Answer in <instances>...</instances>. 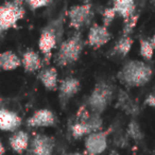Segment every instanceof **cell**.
Here are the masks:
<instances>
[{
  "instance_id": "1",
  "label": "cell",
  "mask_w": 155,
  "mask_h": 155,
  "mask_svg": "<svg viewBox=\"0 0 155 155\" xmlns=\"http://www.w3.org/2000/svg\"><path fill=\"white\" fill-rule=\"evenodd\" d=\"M152 69L142 61H129L117 73V79L127 87H140L152 78Z\"/></svg>"
},
{
  "instance_id": "2",
  "label": "cell",
  "mask_w": 155,
  "mask_h": 155,
  "mask_svg": "<svg viewBox=\"0 0 155 155\" xmlns=\"http://www.w3.org/2000/svg\"><path fill=\"white\" fill-rule=\"evenodd\" d=\"M84 46L85 41L80 31L75 32L65 41H62L58 51L54 54L55 64L60 67H66L77 63L82 55Z\"/></svg>"
},
{
  "instance_id": "3",
  "label": "cell",
  "mask_w": 155,
  "mask_h": 155,
  "mask_svg": "<svg viewBox=\"0 0 155 155\" xmlns=\"http://www.w3.org/2000/svg\"><path fill=\"white\" fill-rule=\"evenodd\" d=\"M115 87L106 80H100L95 84L86 101V107L91 114L99 115L108 107L114 99Z\"/></svg>"
},
{
  "instance_id": "4",
  "label": "cell",
  "mask_w": 155,
  "mask_h": 155,
  "mask_svg": "<svg viewBox=\"0 0 155 155\" xmlns=\"http://www.w3.org/2000/svg\"><path fill=\"white\" fill-rule=\"evenodd\" d=\"M63 29H64V18L60 16L58 18L49 22L41 30L38 38V48L45 58H47V61L51 56V52L56 47L58 41H62Z\"/></svg>"
},
{
  "instance_id": "5",
  "label": "cell",
  "mask_w": 155,
  "mask_h": 155,
  "mask_svg": "<svg viewBox=\"0 0 155 155\" xmlns=\"http://www.w3.org/2000/svg\"><path fill=\"white\" fill-rule=\"evenodd\" d=\"M26 15L24 1H7L0 5V34L17 27Z\"/></svg>"
},
{
  "instance_id": "6",
  "label": "cell",
  "mask_w": 155,
  "mask_h": 155,
  "mask_svg": "<svg viewBox=\"0 0 155 155\" xmlns=\"http://www.w3.org/2000/svg\"><path fill=\"white\" fill-rule=\"evenodd\" d=\"M67 16L69 18V26L79 32L80 29L91 21L93 16V5L89 2L72 5L67 12Z\"/></svg>"
},
{
  "instance_id": "7",
  "label": "cell",
  "mask_w": 155,
  "mask_h": 155,
  "mask_svg": "<svg viewBox=\"0 0 155 155\" xmlns=\"http://www.w3.org/2000/svg\"><path fill=\"white\" fill-rule=\"evenodd\" d=\"M55 148V139L46 134H35L30 140L27 150L28 155H52Z\"/></svg>"
},
{
  "instance_id": "8",
  "label": "cell",
  "mask_w": 155,
  "mask_h": 155,
  "mask_svg": "<svg viewBox=\"0 0 155 155\" xmlns=\"http://www.w3.org/2000/svg\"><path fill=\"white\" fill-rule=\"evenodd\" d=\"M81 89V82L74 77H67L63 79L58 85V100L64 108L68 102L77 95Z\"/></svg>"
},
{
  "instance_id": "9",
  "label": "cell",
  "mask_w": 155,
  "mask_h": 155,
  "mask_svg": "<svg viewBox=\"0 0 155 155\" xmlns=\"http://www.w3.org/2000/svg\"><path fill=\"white\" fill-rule=\"evenodd\" d=\"M108 131H100L85 137V153L87 155H100L107 148Z\"/></svg>"
},
{
  "instance_id": "10",
  "label": "cell",
  "mask_w": 155,
  "mask_h": 155,
  "mask_svg": "<svg viewBox=\"0 0 155 155\" xmlns=\"http://www.w3.org/2000/svg\"><path fill=\"white\" fill-rule=\"evenodd\" d=\"M110 39H112V34L107 28H105L103 25L94 24L89 28L86 43L93 49H99L106 45Z\"/></svg>"
},
{
  "instance_id": "11",
  "label": "cell",
  "mask_w": 155,
  "mask_h": 155,
  "mask_svg": "<svg viewBox=\"0 0 155 155\" xmlns=\"http://www.w3.org/2000/svg\"><path fill=\"white\" fill-rule=\"evenodd\" d=\"M29 127H47L55 124V116L49 108H39L35 110L26 121Z\"/></svg>"
},
{
  "instance_id": "12",
  "label": "cell",
  "mask_w": 155,
  "mask_h": 155,
  "mask_svg": "<svg viewBox=\"0 0 155 155\" xmlns=\"http://www.w3.org/2000/svg\"><path fill=\"white\" fill-rule=\"evenodd\" d=\"M22 123L21 117L15 112L7 108H0V131L17 132Z\"/></svg>"
},
{
  "instance_id": "13",
  "label": "cell",
  "mask_w": 155,
  "mask_h": 155,
  "mask_svg": "<svg viewBox=\"0 0 155 155\" xmlns=\"http://www.w3.org/2000/svg\"><path fill=\"white\" fill-rule=\"evenodd\" d=\"M38 79L47 91H55L58 89V73L55 67H48L39 72Z\"/></svg>"
},
{
  "instance_id": "14",
  "label": "cell",
  "mask_w": 155,
  "mask_h": 155,
  "mask_svg": "<svg viewBox=\"0 0 155 155\" xmlns=\"http://www.w3.org/2000/svg\"><path fill=\"white\" fill-rule=\"evenodd\" d=\"M21 65L26 72H35L41 70L43 67V61H41L39 54L35 50L28 49L22 54Z\"/></svg>"
},
{
  "instance_id": "15",
  "label": "cell",
  "mask_w": 155,
  "mask_h": 155,
  "mask_svg": "<svg viewBox=\"0 0 155 155\" xmlns=\"http://www.w3.org/2000/svg\"><path fill=\"white\" fill-rule=\"evenodd\" d=\"M10 147L14 152L17 154H22L25 151L28 150L30 144V137L29 134L25 131H17L10 137L9 139Z\"/></svg>"
},
{
  "instance_id": "16",
  "label": "cell",
  "mask_w": 155,
  "mask_h": 155,
  "mask_svg": "<svg viewBox=\"0 0 155 155\" xmlns=\"http://www.w3.org/2000/svg\"><path fill=\"white\" fill-rule=\"evenodd\" d=\"M21 65V60L11 50L0 52V69L5 71H12Z\"/></svg>"
},
{
  "instance_id": "17",
  "label": "cell",
  "mask_w": 155,
  "mask_h": 155,
  "mask_svg": "<svg viewBox=\"0 0 155 155\" xmlns=\"http://www.w3.org/2000/svg\"><path fill=\"white\" fill-rule=\"evenodd\" d=\"M113 8L116 13L123 18V20L129 19L134 14H136V5L133 0H116L113 3Z\"/></svg>"
},
{
  "instance_id": "18",
  "label": "cell",
  "mask_w": 155,
  "mask_h": 155,
  "mask_svg": "<svg viewBox=\"0 0 155 155\" xmlns=\"http://www.w3.org/2000/svg\"><path fill=\"white\" fill-rule=\"evenodd\" d=\"M117 107L121 108L122 110H124L127 114L133 115V116H136V115L139 113V107L137 106V104L129 97L125 91H120L118 95V101H117Z\"/></svg>"
},
{
  "instance_id": "19",
  "label": "cell",
  "mask_w": 155,
  "mask_h": 155,
  "mask_svg": "<svg viewBox=\"0 0 155 155\" xmlns=\"http://www.w3.org/2000/svg\"><path fill=\"white\" fill-rule=\"evenodd\" d=\"M88 119L85 121H75L73 124H71V127H70L71 135H72V137L74 138V139H81V138L84 137V136L86 137V136L95 133V131H94V129L91 127V125L89 124Z\"/></svg>"
},
{
  "instance_id": "20",
  "label": "cell",
  "mask_w": 155,
  "mask_h": 155,
  "mask_svg": "<svg viewBox=\"0 0 155 155\" xmlns=\"http://www.w3.org/2000/svg\"><path fill=\"white\" fill-rule=\"evenodd\" d=\"M133 43L134 41L131 36H121L114 45L110 54L112 55H120L124 58L129 54L130 50L133 46Z\"/></svg>"
},
{
  "instance_id": "21",
  "label": "cell",
  "mask_w": 155,
  "mask_h": 155,
  "mask_svg": "<svg viewBox=\"0 0 155 155\" xmlns=\"http://www.w3.org/2000/svg\"><path fill=\"white\" fill-rule=\"evenodd\" d=\"M127 134L130 138H132L135 141H140L143 138V133H142L141 129H140V125L134 119L130 121L129 124H127Z\"/></svg>"
},
{
  "instance_id": "22",
  "label": "cell",
  "mask_w": 155,
  "mask_h": 155,
  "mask_svg": "<svg viewBox=\"0 0 155 155\" xmlns=\"http://www.w3.org/2000/svg\"><path fill=\"white\" fill-rule=\"evenodd\" d=\"M138 19H139V14H134L129 19L123 20L124 24H123V28H122V36H130V34L135 29L136 25L138 22Z\"/></svg>"
},
{
  "instance_id": "23",
  "label": "cell",
  "mask_w": 155,
  "mask_h": 155,
  "mask_svg": "<svg viewBox=\"0 0 155 155\" xmlns=\"http://www.w3.org/2000/svg\"><path fill=\"white\" fill-rule=\"evenodd\" d=\"M153 52H154V48H153L151 41L148 39H140V55L146 60H151L153 56Z\"/></svg>"
},
{
  "instance_id": "24",
  "label": "cell",
  "mask_w": 155,
  "mask_h": 155,
  "mask_svg": "<svg viewBox=\"0 0 155 155\" xmlns=\"http://www.w3.org/2000/svg\"><path fill=\"white\" fill-rule=\"evenodd\" d=\"M116 15H117V13L113 7L105 8V9L103 10V12H102V21H103V26L108 29V27L114 21Z\"/></svg>"
},
{
  "instance_id": "25",
  "label": "cell",
  "mask_w": 155,
  "mask_h": 155,
  "mask_svg": "<svg viewBox=\"0 0 155 155\" xmlns=\"http://www.w3.org/2000/svg\"><path fill=\"white\" fill-rule=\"evenodd\" d=\"M26 5L32 11H36V10L51 5V1H49V0H28V1H26Z\"/></svg>"
},
{
  "instance_id": "26",
  "label": "cell",
  "mask_w": 155,
  "mask_h": 155,
  "mask_svg": "<svg viewBox=\"0 0 155 155\" xmlns=\"http://www.w3.org/2000/svg\"><path fill=\"white\" fill-rule=\"evenodd\" d=\"M144 104L151 107H155V95L154 94H150L144 100Z\"/></svg>"
},
{
  "instance_id": "27",
  "label": "cell",
  "mask_w": 155,
  "mask_h": 155,
  "mask_svg": "<svg viewBox=\"0 0 155 155\" xmlns=\"http://www.w3.org/2000/svg\"><path fill=\"white\" fill-rule=\"evenodd\" d=\"M5 153V148L2 144V142H1V140H0V155H3Z\"/></svg>"
},
{
  "instance_id": "28",
  "label": "cell",
  "mask_w": 155,
  "mask_h": 155,
  "mask_svg": "<svg viewBox=\"0 0 155 155\" xmlns=\"http://www.w3.org/2000/svg\"><path fill=\"white\" fill-rule=\"evenodd\" d=\"M67 155H87L86 153H82V152H71Z\"/></svg>"
},
{
  "instance_id": "29",
  "label": "cell",
  "mask_w": 155,
  "mask_h": 155,
  "mask_svg": "<svg viewBox=\"0 0 155 155\" xmlns=\"http://www.w3.org/2000/svg\"><path fill=\"white\" fill-rule=\"evenodd\" d=\"M151 44H152V46H153V48H154V50H155V33H154V35L152 36V38H151Z\"/></svg>"
},
{
  "instance_id": "30",
  "label": "cell",
  "mask_w": 155,
  "mask_h": 155,
  "mask_svg": "<svg viewBox=\"0 0 155 155\" xmlns=\"http://www.w3.org/2000/svg\"><path fill=\"white\" fill-rule=\"evenodd\" d=\"M108 155H120V154H119V153L117 152V151H112V152H110Z\"/></svg>"
}]
</instances>
